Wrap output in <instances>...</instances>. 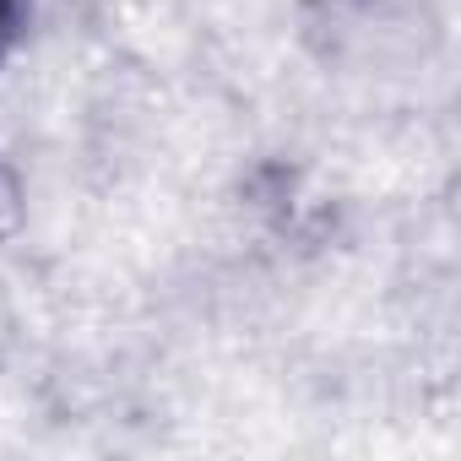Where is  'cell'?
Returning a JSON list of instances; mask_svg holds the SVG:
<instances>
[{"label":"cell","instance_id":"6da1fadb","mask_svg":"<svg viewBox=\"0 0 461 461\" xmlns=\"http://www.w3.org/2000/svg\"><path fill=\"white\" fill-rule=\"evenodd\" d=\"M17 222H23V185H17V174L6 163H0V245L17 234Z\"/></svg>","mask_w":461,"mask_h":461},{"label":"cell","instance_id":"7a4b0ae2","mask_svg":"<svg viewBox=\"0 0 461 461\" xmlns=\"http://www.w3.org/2000/svg\"><path fill=\"white\" fill-rule=\"evenodd\" d=\"M23 23H28V0H0V55L17 44Z\"/></svg>","mask_w":461,"mask_h":461}]
</instances>
